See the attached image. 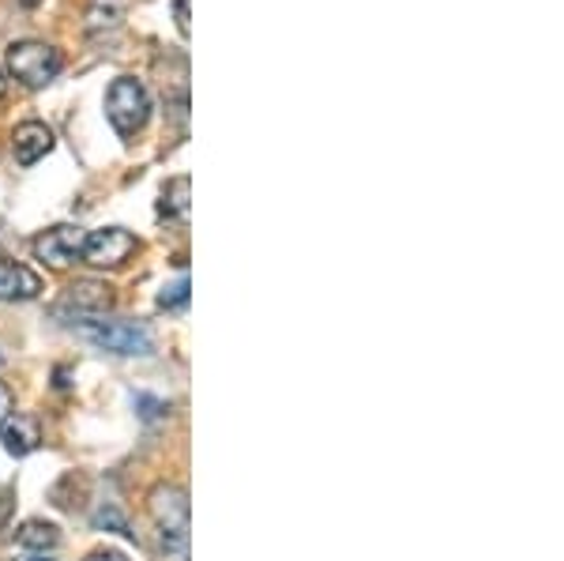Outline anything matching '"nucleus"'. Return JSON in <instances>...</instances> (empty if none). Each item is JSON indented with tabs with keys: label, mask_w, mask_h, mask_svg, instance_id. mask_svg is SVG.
Masks as SVG:
<instances>
[{
	"label": "nucleus",
	"mask_w": 564,
	"mask_h": 561,
	"mask_svg": "<svg viewBox=\"0 0 564 561\" xmlns=\"http://www.w3.org/2000/svg\"><path fill=\"white\" fill-rule=\"evenodd\" d=\"M151 520L170 561H188V494L181 486H154Z\"/></svg>",
	"instance_id": "obj_1"
},
{
	"label": "nucleus",
	"mask_w": 564,
	"mask_h": 561,
	"mask_svg": "<svg viewBox=\"0 0 564 561\" xmlns=\"http://www.w3.org/2000/svg\"><path fill=\"white\" fill-rule=\"evenodd\" d=\"M79 336L87 343H95L98 350H109V355H151L154 339L143 324L132 321H117V316H84L79 321Z\"/></svg>",
	"instance_id": "obj_2"
},
{
	"label": "nucleus",
	"mask_w": 564,
	"mask_h": 561,
	"mask_svg": "<svg viewBox=\"0 0 564 561\" xmlns=\"http://www.w3.org/2000/svg\"><path fill=\"white\" fill-rule=\"evenodd\" d=\"M106 117H109V125L117 129V136H135L151 117L148 87H143L140 79H132V76L113 79V87H109V95H106Z\"/></svg>",
	"instance_id": "obj_3"
},
{
	"label": "nucleus",
	"mask_w": 564,
	"mask_h": 561,
	"mask_svg": "<svg viewBox=\"0 0 564 561\" xmlns=\"http://www.w3.org/2000/svg\"><path fill=\"white\" fill-rule=\"evenodd\" d=\"M61 68H65L61 50H53V45H45V42H15L12 50H8V72H12V79H20V84L31 90L45 87Z\"/></svg>",
	"instance_id": "obj_4"
},
{
	"label": "nucleus",
	"mask_w": 564,
	"mask_h": 561,
	"mask_svg": "<svg viewBox=\"0 0 564 561\" xmlns=\"http://www.w3.org/2000/svg\"><path fill=\"white\" fill-rule=\"evenodd\" d=\"M135 249H140V241H135L129 230H121V226H106V230L87 234L84 252H79V257L95 268H121V265H129Z\"/></svg>",
	"instance_id": "obj_5"
},
{
	"label": "nucleus",
	"mask_w": 564,
	"mask_h": 561,
	"mask_svg": "<svg viewBox=\"0 0 564 561\" xmlns=\"http://www.w3.org/2000/svg\"><path fill=\"white\" fill-rule=\"evenodd\" d=\"M84 238L87 234L79 230V226H68V223L53 226V230L34 238V257L50 268H68L72 260H79V252H84Z\"/></svg>",
	"instance_id": "obj_6"
},
{
	"label": "nucleus",
	"mask_w": 564,
	"mask_h": 561,
	"mask_svg": "<svg viewBox=\"0 0 564 561\" xmlns=\"http://www.w3.org/2000/svg\"><path fill=\"white\" fill-rule=\"evenodd\" d=\"M42 294V279L31 268L0 257V302H31Z\"/></svg>",
	"instance_id": "obj_7"
},
{
	"label": "nucleus",
	"mask_w": 564,
	"mask_h": 561,
	"mask_svg": "<svg viewBox=\"0 0 564 561\" xmlns=\"http://www.w3.org/2000/svg\"><path fill=\"white\" fill-rule=\"evenodd\" d=\"M0 441H4L8 456H31V452L42 445V430H39V422H34L31 414H15L12 411L4 422H0Z\"/></svg>",
	"instance_id": "obj_8"
},
{
	"label": "nucleus",
	"mask_w": 564,
	"mask_h": 561,
	"mask_svg": "<svg viewBox=\"0 0 564 561\" xmlns=\"http://www.w3.org/2000/svg\"><path fill=\"white\" fill-rule=\"evenodd\" d=\"M12 151H15V162H20V166H34V162L53 151V132L45 129L42 121H26L15 129Z\"/></svg>",
	"instance_id": "obj_9"
},
{
	"label": "nucleus",
	"mask_w": 564,
	"mask_h": 561,
	"mask_svg": "<svg viewBox=\"0 0 564 561\" xmlns=\"http://www.w3.org/2000/svg\"><path fill=\"white\" fill-rule=\"evenodd\" d=\"M68 310H76V321H84V316H102L109 305H113V291H109L106 283H95V279H84V283H76L65 298Z\"/></svg>",
	"instance_id": "obj_10"
},
{
	"label": "nucleus",
	"mask_w": 564,
	"mask_h": 561,
	"mask_svg": "<svg viewBox=\"0 0 564 561\" xmlns=\"http://www.w3.org/2000/svg\"><path fill=\"white\" fill-rule=\"evenodd\" d=\"M15 542H20L23 550H31V554H50V550L61 547V531L45 520H26Z\"/></svg>",
	"instance_id": "obj_11"
},
{
	"label": "nucleus",
	"mask_w": 564,
	"mask_h": 561,
	"mask_svg": "<svg viewBox=\"0 0 564 561\" xmlns=\"http://www.w3.org/2000/svg\"><path fill=\"white\" fill-rule=\"evenodd\" d=\"M162 215L185 223L188 219V177H174L162 188Z\"/></svg>",
	"instance_id": "obj_12"
},
{
	"label": "nucleus",
	"mask_w": 564,
	"mask_h": 561,
	"mask_svg": "<svg viewBox=\"0 0 564 561\" xmlns=\"http://www.w3.org/2000/svg\"><path fill=\"white\" fill-rule=\"evenodd\" d=\"M188 302V279H177L170 291H162V298H159V305L162 310H170V305H185Z\"/></svg>",
	"instance_id": "obj_13"
},
{
	"label": "nucleus",
	"mask_w": 564,
	"mask_h": 561,
	"mask_svg": "<svg viewBox=\"0 0 564 561\" xmlns=\"http://www.w3.org/2000/svg\"><path fill=\"white\" fill-rule=\"evenodd\" d=\"M90 8H95V20L98 15H106L109 23H117V8H121V0H90Z\"/></svg>",
	"instance_id": "obj_14"
},
{
	"label": "nucleus",
	"mask_w": 564,
	"mask_h": 561,
	"mask_svg": "<svg viewBox=\"0 0 564 561\" xmlns=\"http://www.w3.org/2000/svg\"><path fill=\"white\" fill-rule=\"evenodd\" d=\"M174 20H177V31L188 39V0H174Z\"/></svg>",
	"instance_id": "obj_15"
},
{
	"label": "nucleus",
	"mask_w": 564,
	"mask_h": 561,
	"mask_svg": "<svg viewBox=\"0 0 564 561\" xmlns=\"http://www.w3.org/2000/svg\"><path fill=\"white\" fill-rule=\"evenodd\" d=\"M12 414V392H8V385H0V422Z\"/></svg>",
	"instance_id": "obj_16"
},
{
	"label": "nucleus",
	"mask_w": 564,
	"mask_h": 561,
	"mask_svg": "<svg viewBox=\"0 0 564 561\" xmlns=\"http://www.w3.org/2000/svg\"><path fill=\"white\" fill-rule=\"evenodd\" d=\"M87 561H129L121 554V550H98V554H90Z\"/></svg>",
	"instance_id": "obj_17"
},
{
	"label": "nucleus",
	"mask_w": 564,
	"mask_h": 561,
	"mask_svg": "<svg viewBox=\"0 0 564 561\" xmlns=\"http://www.w3.org/2000/svg\"><path fill=\"white\" fill-rule=\"evenodd\" d=\"M4 90H8V79H4V76H0V98H4Z\"/></svg>",
	"instance_id": "obj_18"
},
{
	"label": "nucleus",
	"mask_w": 564,
	"mask_h": 561,
	"mask_svg": "<svg viewBox=\"0 0 564 561\" xmlns=\"http://www.w3.org/2000/svg\"><path fill=\"white\" fill-rule=\"evenodd\" d=\"M23 8H34V4H42V0H20Z\"/></svg>",
	"instance_id": "obj_19"
},
{
	"label": "nucleus",
	"mask_w": 564,
	"mask_h": 561,
	"mask_svg": "<svg viewBox=\"0 0 564 561\" xmlns=\"http://www.w3.org/2000/svg\"><path fill=\"white\" fill-rule=\"evenodd\" d=\"M31 561H50V558H31Z\"/></svg>",
	"instance_id": "obj_20"
},
{
	"label": "nucleus",
	"mask_w": 564,
	"mask_h": 561,
	"mask_svg": "<svg viewBox=\"0 0 564 561\" xmlns=\"http://www.w3.org/2000/svg\"><path fill=\"white\" fill-rule=\"evenodd\" d=\"M0 362H4V358H0Z\"/></svg>",
	"instance_id": "obj_21"
}]
</instances>
